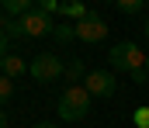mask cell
Returning <instances> with one entry per match:
<instances>
[{"label": "cell", "mask_w": 149, "mask_h": 128, "mask_svg": "<svg viewBox=\"0 0 149 128\" xmlns=\"http://www.w3.org/2000/svg\"><path fill=\"white\" fill-rule=\"evenodd\" d=\"M132 121H135L139 128H149V107H139V111L132 114Z\"/></svg>", "instance_id": "15"}, {"label": "cell", "mask_w": 149, "mask_h": 128, "mask_svg": "<svg viewBox=\"0 0 149 128\" xmlns=\"http://www.w3.org/2000/svg\"><path fill=\"white\" fill-rule=\"evenodd\" d=\"M73 28H76V38H80V42H87V45H97V42H104V38H108V21H104L97 10H90L87 17H80Z\"/></svg>", "instance_id": "5"}, {"label": "cell", "mask_w": 149, "mask_h": 128, "mask_svg": "<svg viewBox=\"0 0 149 128\" xmlns=\"http://www.w3.org/2000/svg\"><path fill=\"white\" fill-rule=\"evenodd\" d=\"M0 69H3V76H10V80H14V76L28 73V62H24V59H21L17 52H10V55H7V59L0 62Z\"/></svg>", "instance_id": "7"}, {"label": "cell", "mask_w": 149, "mask_h": 128, "mask_svg": "<svg viewBox=\"0 0 149 128\" xmlns=\"http://www.w3.org/2000/svg\"><path fill=\"white\" fill-rule=\"evenodd\" d=\"M108 62H111L114 69L135 76L139 69H146V52L135 42H118V45H111V52H108Z\"/></svg>", "instance_id": "3"}, {"label": "cell", "mask_w": 149, "mask_h": 128, "mask_svg": "<svg viewBox=\"0 0 149 128\" xmlns=\"http://www.w3.org/2000/svg\"><path fill=\"white\" fill-rule=\"evenodd\" d=\"M10 97H14V83H10V76H0V107H3Z\"/></svg>", "instance_id": "13"}, {"label": "cell", "mask_w": 149, "mask_h": 128, "mask_svg": "<svg viewBox=\"0 0 149 128\" xmlns=\"http://www.w3.org/2000/svg\"><path fill=\"white\" fill-rule=\"evenodd\" d=\"M83 86H87L90 97H111L114 90H118V80H114L111 69H90L87 80H83Z\"/></svg>", "instance_id": "6"}, {"label": "cell", "mask_w": 149, "mask_h": 128, "mask_svg": "<svg viewBox=\"0 0 149 128\" xmlns=\"http://www.w3.org/2000/svg\"><path fill=\"white\" fill-rule=\"evenodd\" d=\"M28 73L35 76L38 83H52V80H59V76L66 73V62H63L59 55H52V52H42V55H35V59L28 62Z\"/></svg>", "instance_id": "4"}, {"label": "cell", "mask_w": 149, "mask_h": 128, "mask_svg": "<svg viewBox=\"0 0 149 128\" xmlns=\"http://www.w3.org/2000/svg\"><path fill=\"white\" fill-rule=\"evenodd\" d=\"M35 128H59V125H56V121H38Z\"/></svg>", "instance_id": "17"}, {"label": "cell", "mask_w": 149, "mask_h": 128, "mask_svg": "<svg viewBox=\"0 0 149 128\" xmlns=\"http://www.w3.org/2000/svg\"><path fill=\"white\" fill-rule=\"evenodd\" d=\"M0 7H3L10 17H21V14L35 10V0H0Z\"/></svg>", "instance_id": "8"}, {"label": "cell", "mask_w": 149, "mask_h": 128, "mask_svg": "<svg viewBox=\"0 0 149 128\" xmlns=\"http://www.w3.org/2000/svg\"><path fill=\"white\" fill-rule=\"evenodd\" d=\"M66 80H73V86H76V80H87V62L83 59H73L66 66Z\"/></svg>", "instance_id": "10"}, {"label": "cell", "mask_w": 149, "mask_h": 128, "mask_svg": "<svg viewBox=\"0 0 149 128\" xmlns=\"http://www.w3.org/2000/svg\"><path fill=\"white\" fill-rule=\"evenodd\" d=\"M114 7H118L121 14H139V10L146 7V0H114Z\"/></svg>", "instance_id": "12"}, {"label": "cell", "mask_w": 149, "mask_h": 128, "mask_svg": "<svg viewBox=\"0 0 149 128\" xmlns=\"http://www.w3.org/2000/svg\"><path fill=\"white\" fill-rule=\"evenodd\" d=\"M52 38L66 45V42H73V38H76V28H73V24H56V31H52Z\"/></svg>", "instance_id": "11"}, {"label": "cell", "mask_w": 149, "mask_h": 128, "mask_svg": "<svg viewBox=\"0 0 149 128\" xmlns=\"http://www.w3.org/2000/svg\"><path fill=\"white\" fill-rule=\"evenodd\" d=\"M146 38H149V17H146Z\"/></svg>", "instance_id": "19"}, {"label": "cell", "mask_w": 149, "mask_h": 128, "mask_svg": "<svg viewBox=\"0 0 149 128\" xmlns=\"http://www.w3.org/2000/svg\"><path fill=\"white\" fill-rule=\"evenodd\" d=\"M7 55H10V35H7V31L0 28V62H3Z\"/></svg>", "instance_id": "14"}, {"label": "cell", "mask_w": 149, "mask_h": 128, "mask_svg": "<svg viewBox=\"0 0 149 128\" xmlns=\"http://www.w3.org/2000/svg\"><path fill=\"white\" fill-rule=\"evenodd\" d=\"M59 3H63V0H38V7H42L45 14H59Z\"/></svg>", "instance_id": "16"}, {"label": "cell", "mask_w": 149, "mask_h": 128, "mask_svg": "<svg viewBox=\"0 0 149 128\" xmlns=\"http://www.w3.org/2000/svg\"><path fill=\"white\" fill-rule=\"evenodd\" d=\"M59 14H66V17H76V21H80V17H87L90 10H87L80 0H63V3H59Z\"/></svg>", "instance_id": "9"}, {"label": "cell", "mask_w": 149, "mask_h": 128, "mask_svg": "<svg viewBox=\"0 0 149 128\" xmlns=\"http://www.w3.org/2000/svg\"><path fill=\"white\" fill-rule=\"evenodd\" d=\"M146 73H149V55H146Z\"/></svg>", "instance_id": "20"}, {"label": "cell", "mask_w": 149, "mask_h": 128, "mask_svg": "<svg viewBox=\"0 0 149 128\" xmlns=\"http://www.w3.org/2000/svg\"><path fill=\"white\" fill-rule=\"evenodd\" d=\"M0 28H3L7 35H17V38H45V35L56 31L52 14H45L42 7L21 14V17H0Z\"/></svg>", "instance_id": "1"}, {"label": "cell", "mask_w": 149, "mask_h": 128, "mask_svg": "<svg viewBox=\"0 0 149 128\" xmlns=\"http://www.w3.org/2000/svg\"><path fill=\"white\" fill-rule=\"evenodd\" d=\"M0 128H7V114H3V107H0Z\"/></svg>", "instance_id": "18"}, {"label": "cell", "mask_w": 149, "mask_h": 128, "mask_svg": "<svg viewBox=\"0 0 149 128\" xmlns=\"http://www.w3.org/2000/svg\"><path fill=\"white\" fill-rule=\"evenodd\" d=\"M90 100L94 97L87 93V86H66L63 97H59V104H56V111H59L63 121H83L90 114Z\"/></svg>", "instance_id": "2"}]
</instances>
